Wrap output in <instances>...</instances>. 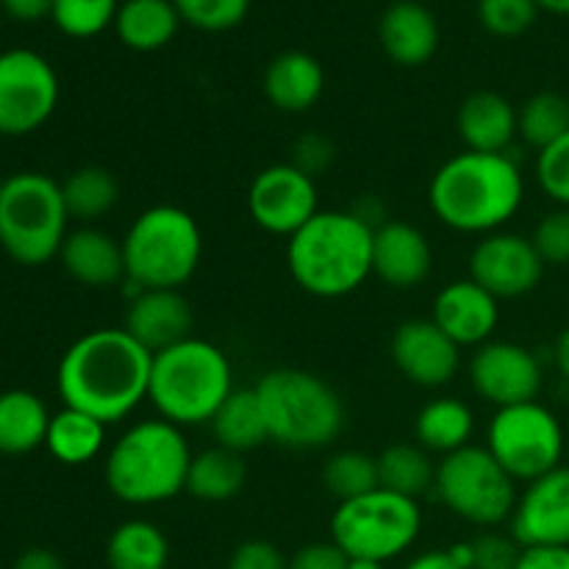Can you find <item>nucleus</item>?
I'll return each mask as SVG.
<instances>
[{
	"label": "nucleus",
	"mask_w": 569,
	"mask_h": 569,
	"mask_svg": "<svg viewBox=\"0 0 569 569\" xmlns=\"http://www.w3.org/2000/svg\"><path fill=\"white\" fill-rule=\"evenodd\" d=\"M150 370L153 353L126 328H98L64 350L56 387L64 406L87 411L103 426H114L148 400Z\"/></svg>",
	"instance_id": "obj_1"
},
{
	"label": "nucleus",
	"mask_w": 569,
	"mask_h": 569,
	"mask_svg": "<svg viewBox=\"0 0 569 569\" xmlns=\"http://www.w3.org/2000/svg\"><path fill=\"white\" fill-rule=\"evenodd\" d=\"M526 198L520 164L509 153L453 156L433 172L428 203L442 226L461 233H495L520 211Z\"/></svg>",
	"instance_id": "obj_2"
},
{
	"label": "nucleus",
	"mask_w": 569,
	"mask_h": 569,
	"mask_svg": "<svg viewBox=\"0 0 569 569\" xmlns=\"http://www.w3.org/2000/svg\"><path fill=\"white\" fill-rule=\"evenodd\" d=\"M376 228L356 211H317L287 242V267L303 292L337 300L372 276Z\"/></svg>",
	"instance_id": "obj_3"
},
{
	"label": "nucleus",
	"mask_w": 569,
	"mask_h": 569,
	"mask_svg": "<svg viewBox=\"0 0 569 569\" xmlns=\"http://www.w3.org/2000/svg\"><path fill=\"white\" fill-rule=\"evenodd\" d=\"M192 450L178 426L142 420L128 428L106 456V487L128 506L167 503L187 492Z\"/></svg>",
	"instance_id": "obj_4"
},
{
	"label": "nucleus",
	"mask_w": 569,
	"mask_h": 569,
	"mask_svg": "<svg viewBox=\"0 0 569 569\" xmlns=\"http://www.w3.org/2000/svg\"><path fill=\"white\" fill-rule=\"evenodd\" d=\"M231 392V361L209 339L189 337L153 356L148 400L172 426H209Z\"/></svg>",
	"instance_id": "obj_5"
},
{
	"label": "nucleus",
	"mask_w": 569,
	"mask_h": 569,
	"mask_svg": "<svg viewBox=\"0 0 569 569\" xmlns=\"http://www.w3.org/2000/svg\"><path fill=\"white\" fill-rule=\"evenodd\" d=\"M253 389L270 442L289 450H320L342 433V398L315 372L281 367L261 376Z\"/></svg>",
	"instance_id": "obj_6"
},
{
	"label": "nucleus",
	"mask_w": 569,
	"mask_h": 569,
	"mask_svg": "<svg viewBox=\"0 0 569 569\" xmlns=\"http://www.w3.org/2000/svg\"><path fill=\"white\" fill-rule=\"evenodd\" d=\"M126 283L133 289H181L203 256V233L187 209H144L122 237Z\"/></svg>",
	"instance_id": "obj_7"
},
{
	"label": "nucleus",
	"mask_w": 569,
	"mask_h": 569,
	"mask_svg": "<svg viewBox=\"0 0 569 569\" xmlns=\"http://www.w3.org/2000/svg\"><path fill=\"white\" fill-rule=\"evenodd\" d=\"M61 183L44 172H14L0 187V248L22 267L56 259L67 239Z\"/></svg>",
	"instance_id": "obj_8"
},
{
	"label": "nucleus",
	"mask_w": 569,
	"mask_h": 569,
	"mask_svg": "<svg viewBox=\"0 0 569 569\" xmlns=\"http://www.w3.org/2000/svg\"><path fill=\"white\" fill-rule=\"evenodd\" d=\"M420 531V503L381 487L361 498L345 500L331 517V542H337L348 559H370L381 565L406 553Z\"/></svg>",
	"instance_id": "obj_9"
},
{
	"label": "nucleus",
	"mask_w": 569,
	"mask_h": 569,
	"mask_svg": "<svg viewBox=\"0 0 569 569\" xmlns=\"http://www.w3.org/2000/svg\"><path fill=\"white\" fill-rule=\"evenodd\" d=\"M515 478L481 445H467L437 465V498L461 520L495 528L511 520L517 506Z\"/></svg>",
	"instance_id": "obj_10"
},
{
	"label": "nucleus",
	"mask_w": 569,
	"mask_h": 569,
	"mask_svg": "<svg viewBox=\"0 0 569 569\" xmlns=\"http://www.w3.org/2000/svg\"><path fill=\"white\" fill-rule=\"evenodd\" d=\"M483 448L515 481L531 483L561 467L565 428L559 417L539 400L506 406L495 411Z\"/></svg>",
	"instance_id": "obj_11"
},
{
	"label": "nucleus",
	"mask_w": 569,
	"mask_h": 569,
	"mask_svg": "<svg viewBox=\"0 0 569 569\" xmlns=\"http://www.w3.org/2000/svg\"><path fill=\"white\" fill-rule=\"evenodd\" d=\"M59 76L42 53L11 48L0 53V137H28L53 117Z\"/></svg>",
	"instance_id": "obj_12"
},
{
	"label": "nucleus",
	"mask_w": 569,
	"mask_h": 569,
	"mask_svg": "<svg viewBox=\"0 0 569 569\" xmlns=\"http://www.w3.org/2000/svg\"><path fill=\"white\" fill-rule=\"evenodd\" d=\"M248 211L256 226L276 237H295L320 211L315 178L287 161L272 164L253 178Z\"/></svg>",
	"instance_id": "obj_13"
},
{
	"label": "nucleus",
	"mask_w": 569,
	"mask_h": 569,
	"mask_svg": "<svg viewBox=\"0 0 569 569\" xmlns=\"http://www.w3.org/2000/svg\"><path fill=\"white\" fill-rule=\"evenodd\" d=\"M545 276L542 256L531 237L511 231L487 233L470 253V278L498 300L533 292Z\"/></svg>",
	"instance_id": "obj_14"
},
{
	"label": "nucleus",
	"mask_w": 569,
	"mask_h": 569,
	"mask_svg": "<svg viewBox=\"0 0 569 569\" xmlns=\"http://www.w3.org/2000/svg\"><path fill=\"white\" fill-rule=\"evenodd\" d=\"M542 365L520 342H492L476 348L470 359V383L498 409L531 403L542 392Z\"/></svg>",
	"instance_id": "obj_15"
},
{
	"label": "nucleus",
	"mask_w": 569,
	"mask_h": 569,
	"mask_svg": "<svg viewBox=\"0 0 569 569\" xmlns=\"http://www.w3.org/2000/svg\"><path fill=\"white\" fill-rule=\"evenodd\" d=\"M520 548H569V467H556L526 483L511 515Z\"/></svg>",
	"instance_id": "obj_16"
},
{
	"label": "nucleus",
	"mask_w": 569,
	"mask_h": 569,
	"mask_svg": "<svg viewBox=\"0 0 569 569\" xmlns=\"http://www.w3.org/2000/svg\"><path fill=\"white\" fill-rule=\"evenodd\" d=\"M389 353L400 376L422 389L445 387L461 370V348L433 320H406L395 328Z\"/></svg>",
	"instance_id": "obj_17"
},
{
	"label": "nucleus",
	"mask_w": 569,
	"mask_h": 569,
	"mask_svg": "<svg viewBox=\"0 0 569 569\" xmlns=\"http://www.w3.org/2000/svg\"><path fill=\"white\" fill-rule=\"evenodd\" d=\"M122 328L156 356L192 337L194 315L181 289H133Z\"/></svg>",
	"instance_id": "obj_18"
},
{
	"label": "nucleus",
	"mask_w": 569,
	"mask_h": 569,
	"mask_svg": "<svg viewBox=\"0 0 569 569\" xmlns=\"http://www.w3.org/2000/svg\"><path fill=\"white\" fill-rule=\"evenodd\" d=\"M498 303L500 300L489 295L483 287H478L472 278L450 281L433 298L431 320L459 348H481V345L492 339L495 328H498Z\"/></svg>",
	"instance_id": "obj_19"
},
{
	"label": "nucleus",
	"mask_w": 569,
	"mask_h": 569,
	"mask_svg": "<svg viewBox=\"0 0 569 569\" xmlns=\"http://www.w3.org/2000/svg\"><path fill=\"white\" fill-rule=\"evenodd\" d=\"M433 250L426 233L406 220H387L372 237V276L392 289H415L431 276Z\"/></svg>",
	"instance_id": "obj_20"
},
{
	"label": "nucleus",
	"mask_w": 569,
	"mask_h": 569,
	"mask_svg": "<svg viewBox=\"0 0 569 569\" xmlns=\"http://www.w3.org/2000/svg\"><path fill=\"white\" fill-rule=\"evenodd\" d=\"M381 48L395 64L422 67L437 56L442 31L439 20L420 0H395L378 22Z\"/></svg>",
	"instance_id": "obj_21"
},
{
	"label": "nucleus",
	"mask_w": 569,
	"mask_h": 569,
	"mask_svg": "<svg viewBox=\"0 0 569 569\" xmlns=\"http://www.w3.org/2000/svg\"><path fill=\"white\" fill-rule=\"evenodd\" d=\"M61 267L72 281L92 289L117 287L126 281V253L122 239H114L109 231L94 226H81L67 233L59 250Z\"/></svg>",
	"instance_id": "obj_22"
},
{
	"label": "nucleus",
	"mask_w": 569,
	"mask_h": 569,
	"mask_svg": "<svg viewBox=\"0 0 569 569\" xmlns=\"http://www.w3.org/2000/svg\"><path fill=\"white\" fill-rule=\"evenodd\" d=\"M456 131L472 153H509L517 139V109L500 92L481 89L459 106Z\"/></svg>",
	"instance_id": "obj_23"
},
{
	"label": "nucleus",
	"mask_w": 569,
	"mask_h": 569,
	"mask_svg": "<svg viewBox=\"0 0 569 569\" xmlns=\"http://www.w3.org/2000/svg\"><path fill=\"white\" fill-rule=\"evenodd\" d=\"M326 92V70L306 50H283L264 70V98L283 114H303Z\"/></svg>",
	"instance_id": "obj_24"
},
{
	"label": "nucleus",
	"mask_w": 569,
	"mask_h": 569,
	"mask_svg": "<svg viewBox=\"0 0 569 569\" xmlns=\"http://www.w3.org/2000/svg\"><path fill=\"white\" fill-rule=\"evenodd\" d=\"M181 28L172 0H122L114 20V33L126 48L153 53L167 48Z\"/></svg>",
	"instance_id": "obj_25"
},
{
	"label": "nucleus",
	"mask_w": 569,
	"mask_h": 569,
	"mask_svg": "<svg viewBox=\"0 0 569 569\" xmlns=\"http://www.w3.org/2000/svg\"><path fill=\"white\" fill-rule=\"evenodd\" d=\"M50 417L42 398L28 389L0 392V453L26 456L42 448Z\"/></svg>",
	"instance_id": "obj_26"
},
{
	"label": "nucleus",
	"mask_w": 569,
	"mask_h": 569,
	"mask_svg": "<svg viewBox=\"0 0 569 569\" xmlns=\"http://www.w3.org/2000/svg\"><path fill=\"white\" fill-rule=\"evenodd\" d=\"M472 431H476V417L459 398H437L417 411L415 442L428 453H456L470 445Z\"/></svg>",
	"instance_id": "obj_27"
},
{
	"label": "nucleus",
	"mask_w": 569,
	"mask_h": 569,
	"mask_svg": "<svg viewBox=\"0 0 569 569\" xmlns=\"http://www.w3.org/2000/svg\"><path fill=\"white\" fill-rule=\"evenodd\" d=\"M209 426L217 445L226 450H233V453L239 456L250 453V450L270 442L264 411H261L259 395H256L253 387L233 389V392L228 395L226 403L220 406V411L211 417Z\"/></svg>",
	"instance_id": "obj_28"
},
{
	"label": "nucleus",
	"mask_w": 569,
	"mask_h": 569,
	"mask_svg": "<svg viewBox=\"0 0 569 569\" xmlns=\"http://www.w3.org/2000/svg\"><path fill=\"white\" fill-rule=\"evenodd\" d=\"M244 481H248V467H244L242 456L214 445V448L192 456L187 472V492L206 503H226L242 492Z\"/></svg>",
	"instance_id": "obj_29"
},
{
	"label": "nucleus",
	"mask_w": 569,
	"mask_h": 569,
	"mask_svg": "<svg viewBox=\"0 0 569 569\" xmlns=\"http://www.w3.org/2000/svg\"><path fill=\"white\" fill-rule=\"evenodd\" d=\"M106 445V426L94 420L87 411H78L64 406L50 417L48 437H44V448L50 450L56 461L67 467L87 465V461L98 459V453Z\"/></svg>",
	"instance_id": "obj_30"
},
{
	"label": "nucleus",
	"mask_w": 569,
	"mask_h": 569,
	"mask_svg": "<svg viewBox=\"0 0 569 569\" xmlns=\"http://www.w3.org/2000/svg\"><path fill=\"white\" fill-rule=\"evenodd\" d=\"M378 483L400 498L420 500L437 487V465L431 453L417 442L389 445L378 456Z\"/></svg>",
	"instance_id": "obj_31"
},
{
	"label": "nucleus",
	"mask_w": 569,
	"mask_h": 569,
	"mask_svg": "<svg viewBox=\"0 0 569 569\" xmlns=\"http://www.w3.org/2000/svg\"><path fill=\"white\" fill-rule=\"evenodd\" d=\"M109 569H167L170 542L148 520H126L111 531L106 545Z\"/></svg>",
	"instance_id": "obj_32"
},
{
	"label": "nucleus",
	"mask_w": 569,
	"mask_h": 569,
	"mask_svg": "<svg viewBox=\"0 0 569 569\" xmlns=\"http://www.w3.org/2000/svg\"><path fill=\"white\" fill-rule=\"evenodd\" d=\"M61 194L70 220L92 226L109 214L120 200V183L106 167H78L61 181Z\"/></svg>",
	"instance_id": "obj_33"
},
{
	"label": "nucleus",
	"mask_w": 569,
	"mask_h": 569,
	"mask_svg": "<svg viewBox=\"0 0 569 569\" xmlns=\"http://www.w3.org/2000/svg\"><path fill=\"white\" fill-rule=\"evenodd\" d=\"M569 133V100L559 92H537L517 109V139L545 150Z\"/></svg>",
	"instance_id": "obj_34"
},
{
	"label": "nucleus",
	"mask_w": 569,
	"mask_h": 569,
	"mask_svg": "<svg viewBox=\"0 0 569 569\" xmlns=\"http://www.w3.org/2000/svg\"><path fill=\"white\" fill-rule=\"evenodd\" d=\"M322 483L339 503L376 492L381 487L378 483V459L361 453V450H337L322 465Z\"/></svg>",
	"instance_id": "obj_35"
},
{
	"label": "nucleus",
	"mask_w": 569,
	"mask_h": 569,
	"mask_svg": "<svg viewBox=\"0 0 569 569\" xmlns=\"http://www.w3.org/2000/svg\"><path fill=\"white\" fill-rule=\"evenodd\" d=\"M122 0H53L50 20L64 37L92 39L114 28Z\"/></svg>",
	"instance_id": "obj_36"
},
{
	"label": "nucleus",
	"mask_w": 569,
	"mask_h": 569,
	"mask_svg": "<svg viewBox=\"0 0 569 569\" xmlns=\"http://www.w3.org/2000/svg\"><path fill=\"white\" fill-rule=\"evenodd\" d=\"M537 0H478L476 14L483 31L500 39H515L531 31L539 17Z\"/></svg>",
	"instance_id": "obj_37"
},
{
	"label": "nucleus",
	"mask_w": 569,
	"mask_h": 569,
	"mask_svg": "<svg viewBox=\"0 0 569 569\" xmlns=\"http://www.w3.org/2000/svg\"><path fill=\"white\" fill-rule=\"evenodd\" d=\"M181 22L206 33H222L244 22L250 0H172Z\"/></svg>",
	"instance_id": "obj_38"
},
{
	"label": "nucleus",
	"mask_w": 569,
	"mask_h": 569,
	"mask_svg": "<svg viewBox=\"0 0 569 569\" xmlns=\"http://www.w3.org/2000/svg\"><path fill=\"white\" fill-rule=\"evenodd\" d=\"M453 559L465 569H517L522 548L515 537H500V533H483L472 542L450 548Z\"/></svg>",
	"instance_id": "obj_39"
},
{
	"label": "nucleus",
	"mask_w": 569,
	"mask_h": 569,
	"mask_svg": "<svg viewBox=\"0 0 569 569\" xmlns=\"http://www.w3.org/2000/svg\"><path fill=\"white\" fill-rule=\"evenodd\" d=\"M537 181L550 200L569 209V133L550 148L539 150Z\"/></svg>",
	"instance_id": "obj_40"
},
{
	"label": "nucleus",
	"mask_w": 569,
	"mask_h": 569,
	"mask_svg": "<svg viewBox=\"0 0 569 569\" xmlns=\"http://www.w3.org/2000/svg\"><path fill=\"white\" fill-rule=\"evenodd\" d=\"M531 242L537 253L542 256L545 267H567L569 264V209L559 206L556 211L545 214L531 233Z\"/></svg>",
	"instance_id": "obj_41"
},
{
	"label": "nucleus",
	"mask_w": 569,
	"mask_h": 569,
	"mask_svg": "<svg viewBox=\"0 0 569 569\" xmlns=\"http://www.w3.org/2000/svg\"><path fill=\"white\" fill-rule=\"evenodd\" d=\"M228 569H289V561L283 559L281 550L264 539H248L233 550Z\"/></svg>",
	"instance_id": "obj_42"
},
{
	"label": "nucleus",
	"mask_w": 569,
	"mask_h": 569,
	"mask_svg": "<svg viewBox=\"0 0 569 569\" xmlns=\"http://www.w3.org/2000/svg\"><path fill=\"white\" fill-rule=\"evenodd\" d=\"M333 161V144L331 139L322 137V133H306L295 142V159L292 164L298 170H303L306 176L317 178L320 172L328 170V164Z\"/></svg>",
	"instance_id": "obj_43"
},
{
	"label": "nucleus",
	"mask_w": 569,
	"mask_h": 569,
	"mask_svg": "<svg viewBox=\"0 0 569 569\" xmlns=\"http://www.w3.org/2000/svg\"><path fill=\"white\" fill-rule=\"evenodd\" d=\"M348 561L337 542H311L289 559V569H348Z\"/></svg>",
	"instance_id": "obj_44"
},
{
	"label": "nucleus",
	"mask_w": 569,
	"mask_h": 569,
	"mask_svg": "<svg viewBox=\"0 0 569 569\" xmlns=\"http://www.w3.org/2000/svg\"><path fill=\"white\" fill-rule=\"evenodd\" d=\"M517 569H569V548H522Z\"/></svg>",
	"instance_id": "obj_45"
},
{
	"label": "nucleus",
	"mask_w": 569,
	"mask_h": 569,
	"mask_svg": "<svg viewBox=\"0 0 569 569\" xmlns=\"http://www.w3.org/2000/svg\"><path fill=\"white\" fill-rule=\"evenodd\" d=\"M0 9L20 22H37L42 17H50L53 0H0Z\"/></svg>",
	"instance_id": "obj_46"
},
{
	"label": "nucleus",
	"mask_w": 569,
	"mask_h": 569,
	"mask_svg": "<svg viewBox=\"0 0 569 569\" xmlns=\"http://www.w3.org/2000/svg\"><path fill=\"white\" fill-rule=\"evenodd\" d=\"M11 569H64V565H61V559L53 553V550L31 548L14 561V567Z\"/></svg>",
	"instance_id": "obj_47"
},
{
	"label": "nucleus",
	"mask_w": 569,
	"mask_h": 569,
	"mask_svg": "<svg viewBox=\"0 0 569 569\" xmlns=\"http://www.w3.org/2000/svg\"><path fill=\"white\" fill-rule=\"evenodd\" d=\"M406 569H465L459 561L453 559L450 550H428V553H420L417 559H411Z\"/></svg>",
	"instance_id": "obj_48"
},
{
	"label": "nucleus",
	"mask_w": 569,
	"mask_h": 569,
	"mask_svg": "<svg viewBox=\"0 0 569 569\" xmlns=\"http://www.w3.org/2000/svg\"><path fill=\"white\" fill-rule=\"evenodd\" d=\"M553 365H556V370H559V376L565 378V381H569V326L559 333V339H556Z\"/></svg>",
	"instance_id": "obj_49"
},
{
	"label": "nucleus",
	"mask_w": 569,
	"mask_h": 569,
	"mask_svg": "<svg viewBox=\"0 0 569 569\" xmlns=\"http://www.w3.org/2000/svg\"><path fill=\"white\" fill-rule=\"evenodd\" d=\"M539 9L550 11V14L559 17H569V0H537Z\"/></svg>",
	"instance_id": "obj_50"
},
{
	"label": "nucleus",
	"mask_w": 569,
	"mask_h": 569,
	"mask_svg": "<svg viewBox=\"0 0 569 569\" xmlns=\"http://www.w3.org/2000/svg\"><path fill=\"white\" fill-rule=\"evenodd\" d=\"M348 569H383L381 561H370V559H350Z\"/></svg>",
	"instance_id": "obj_51"
},
{
	"label": "nucleus",
	"mask_w": 569,
	"mask_h": 569,
	"mask_svg": "<svg viewBox=\"0 0 569 569\" xmlns=\"http://www.w3.org/2000/svg\"><path fill=\"white\" fill-rule=\"evenodd\" d=\"M3 181H6V178H3V176H0V187H3Z\"/></svg>",
	"instance_id": "obj_52"
},
{
	"label": "nucleus",
	"mask_w": 569,
	"mask_h": 569,
	"mask_svg": "<svg viewBox=\"0 0 569 569\" xmlns=\"http://www.w3.org/2000/svg\"><path fill=\"white\" fill-rule=\"evenodd\" d=\"M567 100H569V98H567Z\"/></svg>",
	"instance_id": "obj_53"
}]
</instances>
